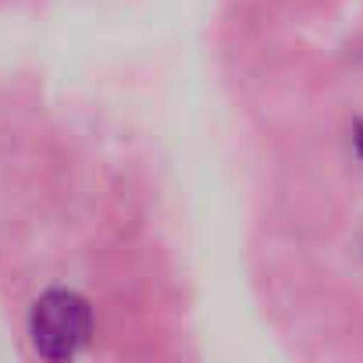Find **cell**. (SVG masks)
<instances>
[{
	"label": "cell",
	"instance_id": "cell-1",
	"mask_svg": "<svg viewBox=\"0 0 363 363\" xmlns=\"http://www.w3.org/2000/svg\"><path fill=\"white\" fill-rule=\"evenodd\" d=\"M93 317L82 296L68 292V289H54L47 296L36 299L33 317H29V335L40 356L47 359H68L75 356L86 338H89Z\"/></svg>",
	"mask_w": 363,
	"mask_h": 363
}]
</instances>
